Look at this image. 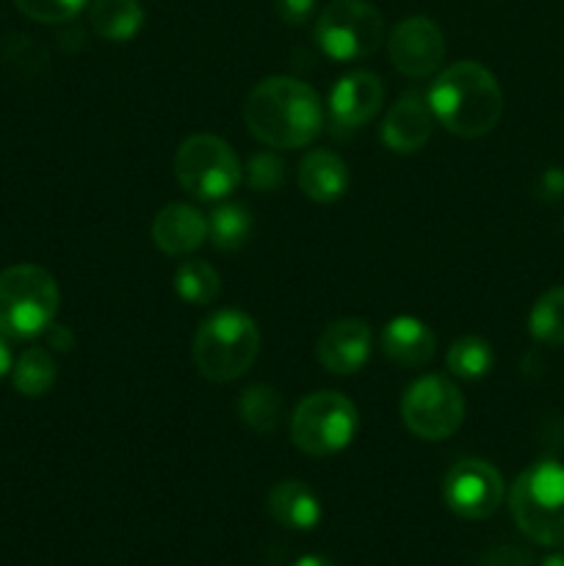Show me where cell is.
<instances>
[{"instance_id": "obj_1", "label": "cell", "mask_w": 564, "mask_h": 566, "mask_svg": "<svg viewBox=\"0 0 564 566\" xmlns=\"http://www.w3.org/2000/svg\"><path fill=\"white\" fill-rule=\"evenodd\" d=\"M243 122L258 142L271 149H299L324 130V103L318 92L291 75L260 81L243 103Z\"/></svg>"}, {"instance_id": "obj_2", "label": "cell", "mask_w": 564, "mask_h": 566, "mask_svg": "<svg viewBox=\"0 0 564 566\" xmlns=\"http://www.w3.org/2000/svg\"><path fill=\"white\" fill-rule=\"evenodd\" d=\"M426 103L448 133L462 138L487 136L503 114L501 86L479 61H457L446 66L431 83Z\"/></svg>"}, {"instance_id": "obj_3", "label": "cell", "mask_w": 564, "mask_h": 566, "mask_svg": "<svg viewBox=\"0 0 564 566\" xmlns=\"http://www.w3.org/2000/svg\"><path fill=\"white\" fill-rule=\"evenodd\" d=\"M260 354V329L241 310H219L202 321L191 340V359L199 376L227 385L247 374Z\"/></svg>"}, {"instance_id": "obj_4", "label": "cell", "mask_w": 564, "mask_h": 566, "mask_svg": "<svg viewBox=\"0 0 564 566\" xmlns=\"http://www.w3.org/2000/svg\"><path fill=\"white\" fill-rule=\"evenodd\" d=\"M518 528L542 547H564V464L553 459L531 464L509 492Z\"/></svg>"}, {"instance_id": "obj_5", "label": "cell", "mask_w": 564, "mask_h": 566, "mask_svg": "<svg viewBox=\"0 0 564 566\" xmlns=\"http://www.w3.org/2000/svg\"><path fill=\"white\" fill-rule=\"evenodd\" d=\"M59 285L42 265L20 263L0 271V335L31 340L53 326Z\"/></svg>"}, {"instance_id": "obj_6", "label": "cell", "mask_w": 564, "mask_h": 566, "mask_svg": "<svg viewBox=\"0 0 564 566\" xmlns=\"http://www.w3.org/2000/svg\"><path fill=\"white\" fill-rule=\"evenodd\" d=\"M359 415L352 398L337 390H318L304 398L291 415V440L302 453L326 459L352 446Z\"/></svg>"}, {"instance_id": "obj_7", "label": "cell", "mask_w": 564, "mask_h": 566, "mask_svg": "<svg viewBox=\"0 0 564 566\" xmlns=\"http://www.w3.org/2000/svg\"><path fill=\"white\" fill-rule=\"evenodd\" d=\"M385 39V17L368 0H330L315 22L321 53L337 64L368 59Z\"/></svg>"}, {"instance_id": "obj_8", "label": "cell", "mask_w": 564, "mask_h": 566, "mask_svg": "<svg viewBox=\"0 0 564 566\" xmlns=\"http://www.w3.org/2000/svg\"><path fill=\"white\" fill-rule=\"evenodd\" d=\"M175 177L191 197L202 202L227 199L241 182L243 169L230 144L210 133H197L180 144L175 155Z\"/></svg>"}, {"instance_id": "obj_9", "label": "cell", "mask_w": 564, "mask_h": 566, "mask_svg": "<svg viewBox=\"0 0 564 566\" xmlns=\"http://www.w3.org/2000/svg\"><path fill=\"white\" fill-rule=\"evenodd\" d=\"M401 420L420 440H448L464 420L462 392L446 376H420L404 392Z\"/></svg>"}, {"instance_id": "obj_10", "label": "cell", "mask_w": 564, "mask_h": 566, "mask_svg": "<svg viewBox=\"0 0 564 566\" xmlns=\"http://www.w3.org/2000/svg\"><path fill=\"white\" fill-rule=\"evenodd\" d=\"M442 501L462 520L492 517L503 503L501 473L484 459H459L442 479Z\"/></svg>"}, {"instance_id": "obj_11", "label": "cell", "mask_w": 564, "mask_h": 566, "mask_svg": "<svg viewBox=\"0 0 564 566\" xmlns=\"http://www.w3.org/2000/svg\"><path fill=\"white\" fill-rule=\"evenodd\" d=\"M390 61L401 75L407 77H429L440 70L446 59V39L440 25L429 17H407L398 22L390 33Z\"/></svg>"}, {"instance_id": "obj_12", "label": "cell", "mask_w": 564, "mask_h": 566, "mask_svg": "<svg viewBox=\"0 0 564 566\" xmlns=\"http://www.w3.org/2000/svg\"><path fill=\"white\" fill-rule=\"evenodd\" d=\"M382 103H385V83L376 72H348L332 86L330 99H326L332 133L348 136V133L359 130L379 114Z\"/></svg>"}, {"instance_id": "obj_13", "label": "cell", "mask_w": 564, "mask_h": 566, "mask_svg": "<svg viewBox=\"0 0 564 566\" xmlns=\"http://www.w3.org/2000/svg\"><path fill=\"white\" fill-rule=\"evenodd\" d=\"M370 348H374L370 326L363 318H341L332 321L321 332L315 354H318L324 370L335 376H352L365 368V363L370 359Z\"/></svg>"}, {"instance_id": "obj_14", "label": "cell", "mask_w": 564, "mask_h": 566, "mask_svg": "<svg viewBox=\"0 0 564 566\" xmlns=\"http://www.w3.org/2000/svg\"><path fill=\"white\" fill-rule=\"evenodd\" d=\"M431 130H435V116L426 97L418 92H407L396 99L382 122V144L390 153L412 155L429 144Z\"/></svg>"}, {"instance_id": "obj_15", "label": "cell", "mask_w": 564, "mask_h": 566, "mask_svg": "<svg viewBox=\"0 0 564 566\" xmlns=\"http://www.w3.org/2000/svg\"><path fill=\"white\" fill-rule=\"evenodd\" d=\"M153 241L169 258H188L208 241V219L191 205H166L153 219Z\"/></svg>"}, {"instance_id": "obj_16", "label": "cell", "mask_w": 564, "mask_h": 566, "mask_svg": "<svg viewBox=\"0 0 564 566\" xmlns=\"http://www.w3.org/2000/svg\"><path fill=\"white\" fill-rule=\"evenodd\" d=\"M382 352L398 368L418 370L435 359L437 337L420 318L398 315V318L387 321L385 332H382Z\"/></svg>"}, {"instance_id": "obj_17", "label": "cell", "mask_w": 564, "mask_h": 566, "mask_svg": "<svg viewBox=\"0 0 564 566\" xmlns=\"http://www.w3.org/2000/svg\"><path fill=\"white\" fill-rule=\"evenodd\" d=\"M299 188L318 205L337 202L348 188V166L330 149H310L299 164Z\"/></svg>"}, {"instance_id": "obj_18", "label": "cell", "mask_w": 564, "mask_h": 566, "mask_svg": "<svg viewBox=\"0 0 564 566\" xmlns=\"http://www.w3.org/2000/svg\"><path fill=\"white\" fill-rule=\"evenodd\" d=\"M269 514L282 528L313 531L321 523V501L307 484L285 479L269 492Z\"/></svg>"}, {"instance_id": "obj_19", "label": "cell", "mask_w": 564, "mask_h": 566, "mask_svg": "<svg viewBox=\"0 0 564 566\" xmlns=\"http://www.w3.org/2000/svg\"><path fill=\"white\" fill-rule=\"evenodd\" d=\"M94 33L108 42H130L144 25V9L138 0H94L88 9Z\"/></svg>"}, {"instance_id": "obj_20", "label": "cell", "mask_w": 564, "mask_h": 566, "mask_svg": "<svg viewBox=\"0 0 564 566\" xmlns=\"http://www.w3.org/2000/svg\"><path fill=\"white\" fill-rule=\"evenodd\" d=\"M236 409L238 418L252 431L274 434L282 420V412H285V401H282V396L271 385H252L238 396Z\"/></svg>"}, {"instance_id": "obj_21", "label": "cell", "mask_w": 564, "mask_h": 566, "mask_svg": "<svg viewBox=\"0 0 564 566\" xmlns=\"http://www.w3.org/2000/svg\"><path fill=\"white\" fill-rule=\"evenodd\" d=\"M252 227L254 221L247 205L227 202L210 213L208 238L219 252H238L252 238Z\"/></svg>"}, {"instance_id": "obj_22", "label": "cell", "mask_w": 564, "mask_h": 566, "mask_svg": "<svg viewBox=\"0 0 564 566\" xmlns=\"http://www.w3.org/2000/svg\"><path fill=\"white\" fill-rule=\"evenodd\" d=\"M55 359L50 357L48 348H25L17 357L14 368H11V381H14L17 392L25 398H42L55 385Z\"/></svg>"}, {"instance_id": "obj_23", "label": "cell", "mask_w": 564, "mask_h": 566, "mask_svg": "<svg viewBox=\"0 0 564 566\" xmlns=\"http://www.w3.org/2000/svg\"><path fill=\"white\" fill-rule=\"evenodd\" d=\"M171 285H175L177 296L182 302L197 304V307L216 302L221 293L219 271L208 260H182L175 269V282Z\"/></svg>"}, {"instance_id": "obj_24", "label": "cell", "mask_w": 564, "mask_h": 566, "mask_svg": "<svg viewBox=\"0 0 564 566\" xmlns=\"http://www.w3.org/2000/svg\"><path fill=\"white\" fill-rule=\"evenodd\" d=\"M529 332L542 346H564V285L536 298L529 315Z\"/></svg>"}, {"instance_id": "obj_25", "label": "cell", "mask_w": 564, "mask_h": 566, "mask_svg": "<svg viewBox=\"0 0 564 566\" xmlns=\"http://www.w3.org/2000/svg\"><path fill=\"white\" fill-rule=\"evenodd\" d=\"M446 365L453 376H459V379L476 381L484 379V376L490 374L492 365H495V354H492L490 343L481 340V337L468 335L451 343V348H448L446 354Z\"/></svg>"}, {"instance_id": "obj_26", "label": "cell", "mask_w": 564, "mask_h": 566, "mask_svg": "<svg viewBox=\"0 0 564 566\" xmlns=\"http://www.w3.org/2000/svg\"><path fill=\"white\" fill-rule=\"evenodd\" d=\"M88 0H14L17 9L33 22H66L83 11Z\"/></svg>"}, {"instance_id": "obj_27", "label": "cell", "mask_w": 564, "mask_h": 566, "mask_svg": "<svg viewBox=\"0 0 564 566\" xmlns=\"http://www.w3.org/2000/svg\"><path fill=\"white\" fill-rule=\"evenodd\" d=\"M247 182L254 191H276L285 182V160L276 153H254L247 166Z\"/></svg>"}, {"instance_id": "obj_28", "label": "cell", "mask_w": 564, "mask_h": 566, "mask_svg": "<svg viewBox=\"0 0 564 566\" xmlns=\"http://www.w3.org/2000/svg\"><path fill=\"white\" fill-rule=\"evenodd\" d=\"M318 0H274V11L285 25H304L313 17Z\"/></svg>"}, {"instance_id": "obj_29", "label": "cell", "mask_w": 564, "mask_h": 566, "mask_svg": "<svg viewBox=\"0 0 564 566\" xmlns=\"http://www.w3.org/2000/svg\"><path fill=\"white\" fill-rule=\"evenodd\" d=\"M540 193L545 199L564 197V171L562 169H547L540 180Z\"/></svg>"}, {"instance_id": "obj_30", "label": "cell", "mask_w": 564, "mask_h": 566, "mask_svg": "<svg viewBox=\"0 0 564 566\" xmlns=\"http://www.w3.org/2000/svg\"><path fill=\"white\" fill-rule=\"evenodd\" d=\"M11 368H14V365H11V352H9V343H6V337L0 335V379H3V376L9 374Z\"/></svg>"}, {"instance_id": "obj_31", "label": "cell", "mask_w": 564, "mask_h": 566, "mask_svg": "<svg viewBox=\"0 0 564 566\" xmlns=\"http://www.w3.org/2000/svg\"><path fill=\"white\" fill-rule=\"evenodd\" d=\"M293 566H337V564L326 556H302Z\"/></svg>"}, {"instance_id": "obj_32", "label": "cell", "mask_w": 564, "mask_h": 566, "mask_svg": "<svg viewBox=\"0 0 564 566\" xmlns=\"http://www.w3.org/2000/svg\"><path fill=\"white\" fill-rule=\"evenodd\" d=\"M540 566H564V556L562 553H551V556L542 558Z\"/></svg>"}, {"instance_id": "obj_33", "label": "cell", "mask_w": 564, "mask_h": 566, "mask_svg": "<svg viewBox=\"0 0 564 566\" xmlns=\"http://www.w3.org/2000/svg\"><path fill=\"white\" fill-rule=\"evenodd\" d=\"M562 235H564V216H562Z\"/></svg>"}]
</instances>
